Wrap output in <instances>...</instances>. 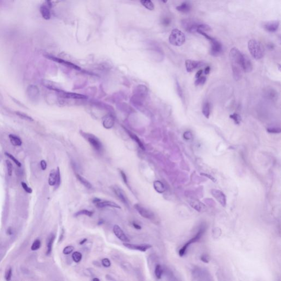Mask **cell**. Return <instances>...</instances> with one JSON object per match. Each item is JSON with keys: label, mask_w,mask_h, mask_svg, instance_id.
Instances as JSON below:
<instances>
[{"label": "cell", "mask_w": 281, "mask_h": 281, "mask_svg": "<svg viewBox=\"0 0 281 281\" xmlns=\"http://www.w3.org/2000/svg\"><path fill=\"white\" fill-rule=\"evenodd\" d=\"M233 76L236 80L241 78L243 72L249 73L252 69V65L249 58L240 52L237 48H232L229 52Z\"/></svg>", "instance_id": "1"}, {"label": "cell", "mask_w": 281, "mask_h": 281, "mask_svg": "<svg viewBox=\"0 0 281 281\" xmlns=\"http://www.w3.org/2000/svg\"><path fill=\"white\" fill-rule=\"evenodd\" d=\"M248 48L252 57L260 60L264 55V48L260 42L252 39L248 42Z\"/></svg>", "instance_id": "2"}, {"label": "cell", "mask_w": 281, "mask_h": 281, "mask_svg": "<svg viewBox=\"0 0 281 281\" xmlns=\"http://www.w3.org/2000/svg\"><path fill=\"white\" fill-rule=\"evenodd\" d=\"M197 33L202 35L203 37H205L206 39L210 42L211 45L210 50L211 55L215 57V56H218L221 54L222 51V47L220 42L218 41L217 40L214 39L213 37L209 36L205 32L198 31H197Z\"/></svg>", "instance_id": "3"}, {"label": "cell", "mask_w": 281, "mask_h": 281, "mask_svg": "<svg viewBox=\"0 0 281 281\" xmlns=\"http://www.w3.org/2000/svg\"><path fill=\"white\" fill-rule=\"evenodd\" d=\"M170 43L175 46H180L183 44L186 41L185 34L180 30L175 29L172 30L170 35Z\"/></svg>", "instance_id": "4"}, {"label": "cell", "mask_w": 281, "mask_h": 281, "mask_svg": "<svg viewBox=\"0 0 281 281\" xmlns=\"http://www.w3.org/2000/svg\"><path fill=\"white\" fill-rule=\"evenodd\" d=\"M206 227H202L201 228H200V229L199 230L197 234H196L195 236L193 237V238H192L191 240H190L189 241H188L187 243L180 249V251H179V255L181 256H182L185 255L186 251H187V248L189 247L190 245L192 244L193 243L198 242V241L201 239L202 237L203 236V234L204 233V232L206 231Z\"/></svg>", "instance_id": "5"}, {"label": "cell", "mask_w": 281, "mask_h": 281, "mask_svg": "<svg viewBox=\"0 0 281 281\" xmlns=\"http://www.w3.org/2000/svg\"><path fill=\"white\" fill-rule=\"evenodd\" d=\"M197 21H194L192 19H183L182 21V25L183 28L185 30L191 33H194L197 31V27L198 24Z\"/></svg>", "instance_id": "6"}, {"label": "cell", "mask_w": 281, "mask_h": 281, "mask_svg": "<svg viewBox=\"0 0 281 281\" xmlns=\"http://www.w3.org/2000/svg\"><path fill=\"white\" fill-rule=\"evenodd\" d=\"M134 207L136 210L138 211V213L143 217L151 220H153L155 219V215L153 212L140 206V204H136L134 205Z\"/></svg>", "instance_id": "7"}, {"label": "cell", "mask_w": 281, "mask_h": 281, "mask_svg": "<svg viewBox=\"0 0 281 281\" xmlns=\"http://www.w3.org/2000/svg\"><path fill=\"white\" fill-rule=\"evenodd\" d=\"M85 138L89 141L94 148L98 152H101L103 148V146L100 140L96 136L91 134H85Z\"/></svg>", "instance_id": "8"}, {"label": "cell", "mask_w": 281, "mask_h": 281, "mask_svg": "<svg viewBox=\"0 0 281 281\" xmlns=\"http://www.w3.org/2000/svg\"><path fill=\"white\" fill-rule=\"evenodd\" d=\"M123 245L125 247L128 248L132 250H140V252H144L147 250L152 248V245L148 244H131L124 243Z\"/></svg>", "instance_id": "9"}, {"label": "cell", "mask_w": 281, "mask_h": 281, "mask_svg": "<svg viewBox=\"0 0 281 281\" xmlns=\"http://www.w3.org/2000/svg\"><path fill=\"white\" fill-rule=\"evenodd\" d=\"M113 189L115 194L117 195V197L120 199V201H121L122 203L127 206H129V202L128 197H126L124 191L117 186H114L113 187Z\"/></svg>", "instance_id": "10"}, {"label": "cell", "mask_w": 281, "mask_h": 281, "mask_svg": "<svg viewBox=\"0 0 281 281\" xmlns=\"http://www.w3.org/2000/svg\"><path fill=\"white\" fill-rule=\"evenodd\" d=\"M113 231L114 232L115 235L120 241L125 242V243L130 242V240L128 238V236L125 234L124 232L122 231V229L120 228V227L117 225H115L114 226Z\"/></svg>", "instance_id": "11"}, {"label": "cell", "mask_w": 281, "mask_h": 281, "mask_svg": "<svg viewBox=\"0 0 281 281\" xmlns=\"http://www.w3.org/2000/svg\"><path fill=\"white\" fill-rule=\"evenodd\" d=\"M211 194L216 199L219 203L223 206H225L226 204V197L223 192L218 190H212L211 191Z\"/></svg>", "instance_id": "12"}, {"label": "cell", "mask_w": 281, "mask_h": 281, "mask_svg": "<svg viewBox=\"0 0 281 281\" xmlns=\"http://www.w3.org/2000/svg\"><path fill=\"white\" fill-rule=\"evenodd\" d=\"M46 57L47 58H48L50 60H53V61H55L56 62L59 63H60V64H63V65H66V66H67L68 67L73 68V69H76V70H80V68L79 67H78V65L74 64H73L72 63H70L69 62H68V61L63 60H62V59H60V58L55 57H53V56H50V55H47V56H46Z\"/></svg>", "instance_id": "13"}, {"label": "cell", "mask_w": 281, "mask_h": 281, "mask_svg": "<svg viewBox=\"0 0 281 281\" xmlns=\"http://www.w3.org/2000/svg\"><path fill=\"white\" fill-rule=\"evenodd\" d=\"M279 21H268L264 24V28L266 31L268 32H275L279 29Z\"/></svg>", "instance_id": "14"}, {"label": "cell", "mask_w": 281, "mask_h": 281, "mask_svg": "<svg viewBox=\"0 0 281 281\" xmlns=\"http://www.w3.org/2000/svg\"><path fill=\"white\" fill-rule=\"evenodd\" d=\"M60 93V96L66 98H71V99H83L87 98V97L83 94H75V93H71V92H65L64 91H61L59 92Z\"/></svg>", "instance_id": "15"}, {"label": "cell", "mask_w": 281, "mask_h": 281, "mask_svg": "<svg viewBox=\"0 0 281 281\" xmlns=\"http://www.w3.org/2000/svg\"><path fill=\"white\" fill-rule=\"evenodd\" d=\"M95 204L98 208H104V207H112V208H115L121 209L120 206L117 204V203H114L112 201H103L100 199Z\"/></svg>", "instance_id": "16"}, {"label": "cell", "mask_w": 281, "mask_h": 281, "mask_svg": "<svg viewBox=\"0 0 281 281\" xmlns=\"http://www.w3.org/2000/svg\"><path fill=\"white\" fill-rule=\"evenodd\" d=\"M186 68L188 72H192L196 68H198L202 65V63L195 60H186L185 62Z\"/></svg>", "instance_id": "17"}, {"label": "cell", "mask_w": 281, "mask_h": 281, "mask_svg": "<svg viewBox=\"0 0 281 281\" xmlns=\"http://www.w3.org/2000/svg\"><path fill=\"white\" fill-rule=\"evenodd\" d=\"M28 94L30 99H34L35 101H36L39 95V91L37 86L30 85L28 89Z\"/></svg>", "instance_id": "18"}, {"label": "cell", "mask_w": 281, "mask_h": 281, "mask_svg": "<svg viewBox=\"0 0 281 281\" xmlns=\"http://www.w3.org/2000/svg\"><path fill=\"white\" fill-rule=\"evenodd\" d=\"M40 13L41 14L42 17L46 20H49L51 17V14L50 12V8L48 6L46 5H42L40 8Z\"/></svg>", "instance_id": "19"}, {"label": "cell", "mask_w": 281, "mask_h": 281, "mask_svg": "<svg viewBox=\"0 0 281 281\" xmlns=\"http://www.w3.org/2000/svg\"><path fill=\"white\" fill-rule=\"evenodd\" d=\"M176 10L182 13H188L191 10V6L190 3L188 2H184L181 5L176 7Z\"/></svg>", "instance_id": "20"}, {"label": "cell", "mask_w": 281, "mask_h": 281, "mask_svg": "<svg viewBox=\"0 0 281 281\" xmlns=\"http://www.w3.org/2000/svg\"><path fill=\"white\" fill-rule=\"evenodd\" d=\"M153 186L155 190L159 193H163L165 191V188L164 184L160 181H156L154 182Z\"/></svg>", "instance_id": "21"}, {"label": "cell", "mask_w": 281, "mask_h": 281, "mask_svg": "<svg viewBox=\"0 0 281 281\" xmlns=\"http://www.w3.org/2000/svg\"><path fill=\"white\" fill-rule=\"evenodd\" d=\"M57 181V172L55 170H52L50 172L48 178V183L50 186H55Z\"/></svg>", "instance_id": "22"}, {"label": "cell", "mask_w": 281, "mask_h": 281, "mask_svg": "<svg viewBox=\"0 0 281 281\" xmlns=\"http://www.w3.org/2000/svg\"><path fill=\"white\" fill-rule=\"evenodd\" d=\"M9 137L10 139V142L13 144V146H20L22 144V141L21 138L17 137V136L14 135H10Z\"/></svg>", "instance_id": "23"}, {"label": "cell", "mask_w": 281, "mask_h": 281, "mask_svg": "<svg viewBox=\"0 0 281 281\" xmlns=\"http://www.w3.org/2000/svg\"><path fill=\"white\" fill-rule=\"evenodd\" d=\"M140 2L142 6L147 10H153L154 9V5L152 0H140Z\"/></svg>", "instance_id": "24"}, {"label": "cell", "mask_w": 281, "mask_h": 281, "mask_svg": "<svg viewBox=\"0 0 281 281\" xmlns=\"http://www.w3.org/2000/svg\"><path fill=\"white\" fill-rule=\"evenodd\" d=\"M55 238V235L53 234H51L50 237L48 238V242H47V255H50V254L51 253L52 249V245H53V242H54Z\"/></svg>", "instance_id": "25"}, {"label": "cell", "mask_w": 281, "mask_h": 281, "mask_svg": "<svg viewBox=\"0 0 281 281\" xmlns=\"http://www.w3.org/2000/svg\"><path fill=\"white\" fill-rule=\"evenodd\" d=\"M76 177H77V179H78L79 181L85 187H86V188H89V189H91V188H92V185H91V183L89 182V181L86 180V179H85V178L82 177L80 175L76 174Z\"/></svg>", "instance_id": "26"}, {"label": "cell", "mask_w": 281, "mask_h": 281, "mask_svg": "<svg viewBox=\"0 0 281 281\" xmlns=\"http://www.w3.org/2000/svg\"><path fill=\"white\" fill-rule=\"evenodd\" d=\"M191 206L192 207L196 209L198 211H201L203 210V208H204L205 206L203 205V204L200 203L199 202L197 201H192V202H190Z\"/></svg>", "instance_id": "27"}, {"label": "cell", "mask_w": 281, "mask_h": 281, "mask_svg": "<svg viewBox=\"0 0 281 281\" xmlns=\"http://www.w3.org/2000/svg\"><path fill=\"white\" fill-rule=\"evenodd\" d=\"M128 133L129 136L132 138V139L133 140H135L136 142L138 144V146H140V148L142 149H143V150H144L145 148H144V147L143 143L140 141V140L139 139L138 137H137V136H136L135 134H133V133H130V132H129V131H128Z\"/></svg>", "instance_id": "28"}, {"label": "cell", "mask_w": 281, "mask_h": 281, "mask_svg": "<svg viewBox=\"0 0 281 281\" xmlns=\"http://www.w3.org/2000/svg\"><path fill=\"white\" fill-rule=\"evenodd\" d=\"M93 214H94V212H93V211L87 210H86V209H83V210H81L79 211L78 212H76V213L74 214V216H75V217H78V216H80V215H86V216L91 217V216L93 215Z\"/></svg>", "instance_id": "29"}, {"label": "cell", "mask_w": 281, "mask_h": 281, "mask_svg": "<svg viewBox=\"0 0 281 281\" xmlns=\"http://www.w3.org/2000/svg\"><path fill=\"white\" fill-rule=\"evenodd\" d=\"M202 112L204 115L206 117L208 118L210 113V104L208 103H206L203 105L202 108Z\"/></svg>", "instance_id": "30"}, {"label": "cell", "mask_w": 281, "mask_h": 281, "mask_svg": "<svg viewBox=\"0 0 281 281\" xmlns=\"http://www.w3.org/2000/svg\"><path fill=\"white\" fill-rule=\"evenodd\" d=\"M16 114L19 117H21V119L23 120H26V121H33L34 119L30 117L28 115L26 114L25 113H24L21 112H16Z\"/></svg>", "instance_id": "31"}, {"label": "cell", "mask_w": 281, "mask_h": 281, "mask_svg": "<svg viewBox=\"0 0 281 281\" xmlns=\"http://www.w3.org/2000/svg\"><path fill=\"white\" fill-rule=\"evenodd\" d=\"M163 273V270L161 265H156V269H155V275H156V278L158 279H161Z\"/></svg>", "instance_id": "32"}, {"label": "cell", "mask_w": 281, "mask_h": 281, "mask_svg": "<svg viewBox=\"0 0 281 281\" xmlns=\"http://www.w3.org/2000/svg\"><path fill=\"white\" fill-rule=\"evenodd\" d=\"M82 254L79 252H75L73 253L72 255V258L73 260L74 261L75 263H79L81 259H82Z\"/></svg>", "instance_id": "33"}, {"label": "cell", "mask_w": 281, "mask_h": 281, "mask_svg": "<svg viewBox=\"0 0 281 281\" xmlns=\"http://www.w3.org/2000/svg\"><path fill=\"white\" fill-rule=\"evenodd\" d=\"M74 250V247L71 245H69L67 246L66 247L64 248L63 249V254L65 255H68L70 254V253L73 252V250Z\"/></svg>", "instance_id": "34"}, {"label": "cell", "mask_w": 281, "mask_h": 281, "mask_svg": "<svg viewBox=\"0 0 281 281\" xmlns=\"http://www.w3.org/2000/svg\"><path fill=\"white\" fill-rule=\"evenodd\" d=\"M41 245V242L39 240H37L33 243V244L31 246V250L35 251V250H37L39 249Z\"/></svg>", "instance_id": "35"}, {"label": "cell", "mask_w": 281, "mask_h": 281, "mask_svg": "<svg viewBox=\"0 0 281 281\" xmlns=\"http://www.w3.org/2000/svg\"><path fill=\"white\" fill-rule=\"evenodd\" d=\"M206 77L205 76H201L200 77H199L198 78H197V80L195 81V85L196 86L202 85L206 83Z\"/></svg>", "instance_id": "36"}, {"label": "cell", "mask_w": 281, "mask_h": 281, "mask_svg": "<svg viewBox=\"0 0 281 281\" xmlns=\"http://www.w3.org/2000/svg\"><path fill=\"white\" fill-rule=\"evenodd\" d=\"M5 154L6 155V156H8V157H9V158H10L11 160H13V161H14V163H15V164H16V165L18 166V167H21V163H20V162H19V161L18 160H17V159H16V158H15L14 156H13L12 155V154L8 153H7V152L5 153Z\"/></svg>", "instance_id": "37"}, {"label": "cell", "mask_w": 281, "mask_h": 281, "mask_svg": "<svg viewBox=\"0 0 281 281\" xmlns=\"http://www.w3.org/2000/svg\"><path fill=\"white\" fill-rule=\"evenodd\" d=\"M6 165H7V169L8 175L11 176L12 174V172H13L12 164L10 163V161L8 160H6Z\"/></svg>", "instance_id": "38"}, {"label": "cell", "mask_w": 281, "mask_h": 281, "mask_svg": "<svg viewBox=\"0 0 281 281\" xmlns=\"http://www.w3.org/2000/svg\"><path fill=\"white\" fill-rule=\"evenodd\" d=\"M230 117L234 120L235 123L237 124H239L241 121V118L240 117V115L237 114H233L230 115Z\"/></svg>", "instance_id": "39"}, {"label": "cell", "mask_w": 281, "mask_h": 281, "mask_svg": "<svg viewBox=\"0 0 281 281\" xmlns=\"http://www.w3.org/2000/svg\"><path fill=\"white\" fill-rule=\"evenodd\" d=\"M102 264L103 265V266L106 268H109L111 265V263L110 260L107 258H104L102 260Z\"/></svg>", "instance_id": "40"}, {"label": "cell", "mask_w": 281, "mask_h": 281, "mask_svg": "<svg viewBox=\"0 0 281 281\" xmlns=\"http://www.w3.org/2000/svg\"><path fill=\"white\" fill-rule=\"evenodd\" d=\"M57 181H56V184L57 187H58L60 183V168L58 167L57 170Z\"/></svg>", "instance_id": "41"}, {"label": "cell", "mask_w": 281, "mask_h": 281, "mask_svg": "<svg viewBox=\"0 0 281 281\" xmlns=\"http://www.w3.org/2000/svg\"><path fill=\"white\" fill-rule=\"evenodd\" d=\"M268 132L273 133H281V129L279 128H268Z\"/></svg>", "instance_id": "42"}, {"label": "cell", "mask_w": 281, "mask_h": 281, "mask_svg": "<svg viewBox=\"0 0 281 281\" xmlns=\"http://www.w3.org/2000/svg\"><path fill=\"white\" fill-rule=\"evenodd\" d=\"M120 174H121V176L122 178V180L124 181V182L125 183L126 185L127 186H129L128 185V178H127V176L125 174V172L122 171V170H120Z\"/></svg>", "instance_id": "43"}, {"label": "cell", "mask_w": 281, "mask_h": 281, "mask_svg": "<svg viewBox=\"0 0 281 281\" xmlns=\"http://www.w3.org/2000/svg\"><path fill=\"white\" fill-rule=\"evenodd\" d=\"M21 186H22V187H23V188L24 189V190L25 191L29 193H31L32 192V190H31V188L29 187L25 183L22 182V183H21Z\"/></svg>", "instance_id": "44"}, {"label": "cell", "mask_w": 281, "mask_h": 281, "mask_svg": "<svg viewBox=\"0 0 281 281\" xmlns=\"http://www.w3.org/2000/svg\"><path fill=\"white\" fill-rule=\"evenodd\" d=\"M183 137L184 138L186 139V140H191L192 138V133L190 131H186L184 133V135H183Z\"/></svg>", "instance_id": "45"}, {"label": "cell", "mask_w": 281, "mask_h": 281, "mask_svg": "<svg viewBox=\"0 0 281 281\" xmlns=\"http://www.w3.org/2000/svg\"><path fill=\"white\" fill-rule=\"evenodd\" d=\"M11 276H12V269L10 268L8 269L6 273V279L7 281H10L11 279Z\"/></svg>", "instance_id": "46"}, {"label": "cell", "mask_w": 281, "mask_h": 281, "mask_svg": "<svg viewBox=\"0 0 281 281\" xmlns=\"http://www.w3.org/2000/svg\"><path fill=\"white\" fill-rule=\"evenodd\" d=\"M171 19L167 17V18H165L163 19V24L165 26H167V25H169L171 23Z\"/></svg>", "instance_id": "47"}, {"label": "cell", "mask_w": 281, "mask_h": 281, "mask_svg": "<svg viewBox=\"0 0 281 281\" xmlns=\"http://www.w3.org/2000/svg\"><path fill=\"white\" fill-rule=\"evenodd\" d=\"M40 165H41L42 170H46V167H47V163H46V161L44 160H41V163H40Z\"/></svg>", "instance_id": "48"}, {"label": "cell", "mask_w": 281, "mask_h": 281, "mask_svg": "<svg viewBox=\"0 0 281 281\" xmlns=\"http://www.w3.org/2000/svg\"><path fill=\"white\" fill-rule=\"evenodd\" d=\"M45 1H46V3H47V5L48 6V7L50 8H52V6H53L52 0H45Z\"/></svg>", "instance_id": "49"}, {"label": "cell", "mask_w": 281, "mask_h": 281, "mask_svg": "<svg viewBox=\"0 0 281 281\" xmlns=\"http://www.w3.org/2000/svg\"><path fill=\"white\" fill-rule=\"evenodd\" d=\"M133 226L136 229H141V226H140L138 224H136L135 222H133Z\"/></svg>", "instance_id": "50"}, {"label": "cell", "mask_w": 281, "mask_h": 281, "mask_svg": "<svg viewBox=\"0 0 281 281\" xmlns=\"http://www.w3.org/2000/svg\"><path fill=\"white\" fill-rule=\"evenodd\" d=\"M202 73H203V70H199L198 72L197 73V74H196V75H195V78H198L199 77H200V76H201V75H202Z\"/></svg>", "instance_id": "51"}, {"label": "cell", "mask_w": 281, "mask_h": 281, "mask_svg": "<svg viewBox=\"0 0 281 281\" xmlns=\"http://www.w3.org/2000/svg\"><path fill=\"white\" fill-rule=\"evenodd\" d=\"M202 260L205 263H208L209 260H208V258H206V256L204 255V256H203L202 258H201Z\"/></svg>", "instance_id": "52"}, {"label": "cell", "mask_w": 281, "mask_h": 281, "mask_svg": "<svg viewBox=\"0 0 281 281\" xmlns=\"http://www.w3.org/2000/svg\"><path fill=\"white\" fill-rule=\"evenodd\" d=\"M210 67H208L207 68H206V69H205V74H208L210 72Z\"/></svg>", "instance_id": "53"}, {"label": "cell", "mask_w": 281, "mask_h": 281, "mask_svg": "<svg viewBox=\"0 0 281 281\" xmlns=\"http://www.w3.org/2000/svg\"><path fill=\"white\" fill-rule=\"evenodd\" d=\"M86 241H87V239H86V238H85V239H83V240L82 241H81V242H80V244H81V245L83 244V243H85V242H86Z\"/></svg>", "instance_id": "54"}, {"label": "cell", "mask_w": 281, "mask_h": 281, "mask_svg": "<svg viewBox=\"0 0 281 281\" xmlns=\"http://www.w3.org/2000/svg\"><path fill=\"white\" fill-rule=\"evenodd\" d=\"M92 280H93V281H100V279H97V278H94V279H93Z\"/></svg>", "instance_id": "55"}, {"label": "cell", "mask_w": 281, "mask_h": 281, "mask_svg": "<svg viewBox=\"0 0 281 281\" xmlns=\"http://www.w3.org/2000/svg\"><path fill=\"white\" fill-rule=\"evenodd\" d=\"M168 0H162V1L164 3H167Z\"/></svg>", "instance_id": "56"}]
</instances>
